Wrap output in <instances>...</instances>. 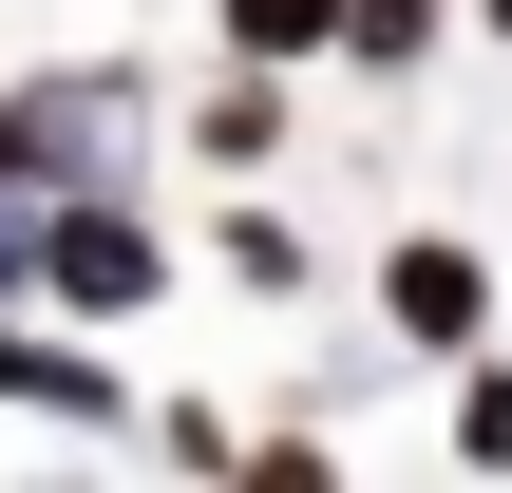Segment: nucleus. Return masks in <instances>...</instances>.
Returning <instances> with one entry per match:
<instances>
[{
    "mask_svg": "<svg viewBox=\"0 0 512 493\" xmlns=\"http://www.w3.org/2000/svg\"><path fill=\"white\" fill-rule=\"evenodd\" d=\"M133 133H152L133 57H38L0 95V190H133Z\"/></svg>",
    "mask_w": 512,
    "mask_h": 493,
    "instance_id": "obj_1",
    "label": "nucleus"
},
{
    "mask_svg": "<svg viewBox=\"0 0 512 493\" xmlns=\"http://www.w3.org/2000/svg\"><path fill=\"white\" fill-rule=\"evenodd\" d=\"M152 285H171V247H152L133 190H38V304L57 323H133Z\"/></svg>",
    "mask_w": 512,
    "mask_h": 493,
    "instance_id": "obj_2",
    "label": "nucleus"
},
{
    "mask_svg": "<svg viewBox=\"0 0 512 493\" xmlns=\"http://www.w3.org/2000/svg\"><path fill=\"white\" fill-rule=\"evenodd\" d=\"M380 323H399L418 361L494 342V247H456V228H399V247H380Z\"/></svg>",
    "mask_w": 512,
    "mask_h": 493,
    "instance_id": "obj_3",
    "label": "nucleus"
},
{
    "mask_svg": "<svg viewBox=\"0 0 512 493\" xmlns=\"http://www.w3.org/2000/svg\"><path fill=\"white\" fill-rule=\"evenodd\" d=\"M0 399H19V418H76V437L133 418V380H114L95 342H38V323H0Z\"/></svg>",
    "mask_w": 512,
    "mask_h": 493,
    "instance_id": "obj_4",
    "label": "nucleus"
},
{
    "mask_svg": "<svg viewBox=\"0 0 512 493\" xmlns=\"http://www.w3.org/2000/svg\"><path fill=\"white\" fill-rule=\"evenodd\" d=\"M190 152H209V171H266V152H285V95H266V76H209V95H190Z\"/></svg>",
    "mask_w": 512,
    "mask_h": 493,
    "instance_id": "obj_5",
    "label": "nucleus"
},
{
    "mask_svg": "<svg viewBox=\"0 0 512 493\" xmlns=\"http://www.w3.org/2000/svg\"><path fill=\"white\" fill-rule=\"evenodd\" d=\"M209 266H228L247 304H304V228H285V209H228V228H209Z\"/></svg>",
    "mask_w": 512,
    "mask_h": 493,
    "instance_id": "obj_6",
    "label": "nucleus"
},
{
    "mask_svg": "<svg viewBox=\"0 0 512 493\" xmlns=\"http://www.w3.org/2000/svg\"><path fill=\"white\" fill-rule=\"evenodd\" d=\"M323 57H342V76H418V57H437V0H342Z\"/></svg>",
    "mask_w": 512,
    "mask_h": 493,
    "instance_id": "obj_7",
    "label": "nucleus"
},
{
    "mask_svg": "<svg viewBox=\"0 0 512 493\" xmlns=\"http://www.w3.org/2000/svg\"><path fill=\"white\" fill-rule=\"evenodd\" d=\"M456 475H512V361L456 342Z\"/></svg>",
    "mask_w": 512,
    "mask_h": 493,
    "instance_id": "obj_8",
    "label": "nucleus"
},
{
    "mask_svg": "<svg viewBox=\"0 0 512 493\" xmlns=\"http://www.w3.org/2000/svg\"><path fill=\"white\" fill-rule=\"evenodd\" d=\"M209 19H228V57H266V76H285V57H323V38H342V0H209Z\"/></svg>",
    "mask_w": 512,
    "mask_h": 493,
    "instance_id": "obj_9",
    "label": "nucleus"
},
{
    "mask_svg": "<svg viewBox=\"0 0 512 493\" xmlns=\"http://www.w3.org/2000/svg\"><path fill=\"white\" fill-rule=\"evenodd\" d=\"M0 304H38V190H0Z\"/></svg>",
    "mask_w": 512,
    "mask_h": 493,
    "instance_id": "obj_10",
    "label": "nucleus"
},
{
    "mask_svg": "<svg viewBox=\"0 0 512 493\" xmlns=\"http://www.w3.org/2000/svg\"><path fill=\"white\" fill-rule=\"evenodd\" d=\"M475 19H494V38H512V0H475Z\"/></svg>",
    "mask_w": 512,
    "mask_h": 493,
    "instance_id": "obj_11",
    "label": "nucleus"
}]
</instances>
